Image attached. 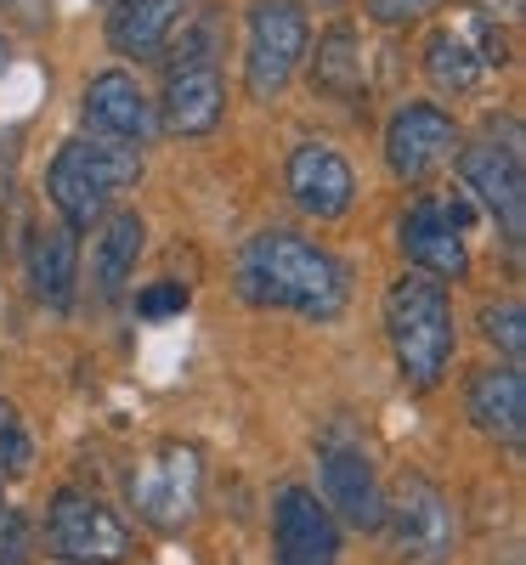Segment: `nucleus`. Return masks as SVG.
Here are the masks:
<instances>
[{
    "mask_svg": "<svg viewBox=\"0 0 526 565\" xmlns=\"http://www.w3.org/2000/svg\"><path fill=\"white\" fill-rule=\"evenodd\" d=\"M141 238H148V226H141V215H108L103 238H97V289L103 295H119L136 260H141Z\"/></svg>",
    "mask_w": 526,
    "mask_h": 565,
    "instance_id": "aec40b11",
    "label": "nucleus"
},
{
    "mask_svg": "<svg viewBox=\"0 0 526 565\" xmlns=\"http://www.w3.org/2000/svg\"><path fill=\"white\" fill-rule=\"evenodd\" d=\"M141 181V148L136 141H114V136H97V141H63L52 170H45V193H52L63 226L85 232L91 221H103L108 199L125 193V186Z\"/></svg>",
    "mask_w": 526,
    "mask_h": 565,
    "instance_id": "f03ea898",
    "label": "nucleus"
},
{
    "mask_svg": "<svg viewBox=\"0 0 526 565\" xmlns=\"http://www.w3.org/2000/svg\"><path fill=\"white\" fill-rule=\"evenodd\" d=\"M165 130L170 136H210L227 114V85L221 68L210 57V18L204 12H187L181 23V52L165 74Z\"/></svg>",
    "mask_w": 526,
    "mask_h": 565,
    "instance_id": "20e7f679",
    "label": "nucleus"
},
{
    "mask_svg": "<svg viewBox=\"0 0 526 565\" xmlns=\"http://www.w3.org/2000/svg\"><path fill=\"white\" fill-rule=\"evenodd\" d=\"M34 469V441H29V430H23V418H18V407L12 402H0V476H29Z\"/></svg>",
    "mask_w": 526,
    "mask_h": 565,
    "instance_id": "4be33fe9",
    "label": "nucleus"
},
{
    "mask_svg": "<svg viewBox=\"0 0 526 565\" xmlns=\"http://www.w3.org/2000/svg\"><path fill=\"white\" fill-rule=\"evenodd\" d=\"M136 311L148 317V322H159V317H181V311H187V289H181V282H154V289H141V295H136Z\"/></svg>",
    "mask_w": 526,
    "mask_h": 565,
    "instance_id": "b1692460",
    "label": "nucleus"
},
{
    "mask_svg": "<svg viewBox=\"0 0 526 565\" xmlns=\"http://www.w3.org/2000/svg\"><path fill=\"white\" fill-rule=\"evenodd\" d=\"M306 7H340V0H306Z\"/></svg>",
    "mask_w": 526,
    "mask_h": 565,
    "instance_id": "c756f323",
    "label": "nucleus"
},
{
    "mask_svg": "<svg viewBox=\"0 0 526 565\" xmlns=\"http://www.w3.org/2000/svg\"><path fill=\"white\" fill-rule=\"evenodd\" d=\"M238 282L255 306H283L312 322H334L351 300V271L328 249L295 238V232H261L238 260Z\"/></svg>",
    "mask_w": 526,
    "mask_h": 565,
    "instance_id": "f257e3e1",
    "label": "nucleus"
},
{
    "mask_svg": "<svg viewBox=\"0 0 526 565\" xmlns=\"http://www.w3.org/2000/svg\"><path fill=\"white\" fill-rule=\"evenodd\" d=\"M130 503L148 526L159 532H176L199 514V492H204V463H199V447L187 441H165L148 463L130 469Z\"/></svg>",
    "mask_w": 526,
    "mask_h": 565,
    "instance_id": "0eeeda50",
    "label": "nucleus"
},
{
    "mask_svg": "<svg viewBox=\"0 0 526 565\" xmlns=\"http://www.w3.org/2000/svg\"><path fill=\"white\" fill-rule=\"evenodd\" d=\"M290 193H295V204L306 215L340 221L351 210V199H357V175L334 148H323V141H301V148L290 153Z\"/></svg>",
    "mask_w": 526,
    "mask_h": 565,
    "instance_id": "4468645a",
    "label": "nucleus"
},
{
    "mask_svg": "<svg viewBox=\"0 0 526 565\" xmlns=\"http://www.w3.org/2000/svg\"><path fill=\"white\" fill-rule=\"evenodd\" d=\"M482 328H487V340H493L509 362H520V351H526V317H520V306H515V300L487 306V311H482Z\"/></svg>",
    "mask_w": 526,
    "mask_h": 565,
    "instance_id": "5701e85b",
    "label": "nucleus"
},
{
    "mask_svg": "<svg viewBox=\"0 0 526 565\" xmlns=\"http://www.w3.org/2000/svg\"><path fill=\"white\" fill-rule=\"evenodd\" d=\"M402 249L424 277H464L470 271V249H464V204H436L419 199L402 215Z\"/></svg>",
    "mask_w": 526,
    "mask_h": 565,
    "instance_id": "f8f14e48",
    "label": "nucleus"
},
{
    "mask_svg": "<svg viewBox=\"0 0 526 565\" xmlns=\"http://www.w3.org/2000/svg\"><path fill=\"white\" fill-rule=\"evenodd\" d=\"M193 0H114L108 12V45L119 57H159L165 40L187 23Z\"/></svg>",
    "mask_w": 526,
    "mask_h": 565,
    "instance_id": "2eb2a0df",
    "label": "nucleus"
},
{
    "mask_svg": "<svg viewBox=\"0 0 526 565\" xmlns=\"http://www.w3.org/2000/svg\"><path fill=\"white\" fill-rule=\"evenodd\" d=\"M470 418L498 441H520V430H526V380H520L515 362L509 367H482L470 380Z\"/></svg>",
    "mask_w": 526,
    "mask_h": 565,
    "instance_id": "f3484780",
    "label": "nucleus"
},
{
    "mask_svg": "<svg viewBox=\"0 0 526 565\" xmlns=\"http://www.w3.org/2000/svg\"><path fill=\"white\" fill-rule=\"evenodd\" d=\"M482 18H515V0H470Z\"/></svg>",
    "mask_w": 526,
    "mask_h": 565,
    "instance_id": "cd10ccee",
    "label": "nucleus"
},
{
    "mask_svg": "<svg viewBox=\"0 0 526 565\" xmlns=\"http://www.w3.org/2000/svg\"><path fill=\"white\" fill-rule=\"evenodd\" d=\"M0 509H7V503H0Z\"/></svg>",
    "mask_w": 526,
    "mask_h": 565,
    "instance_id": "7c9ffc66",
    "label": "nucleus"
},
{
    "mask_svg": "<svg viewBox=\"0 0 526 565\" xmlns=\"http://www.w3.org/2000/svg\"><path fill=\"white\" fill-rule=\"evenodd\" d=\"M459 153V125L453 114H442L436 103H408L391 130H386V159L402 181H424L436 175L448 159Z\"/></svg>",
    "mask_w": 526,
    "mask_h": 565,
    "instance_id": "9b49d317",
    "label": "nucleus"
},
{
    "mask_svg": "<svg viewBox=\"0 0 526 565\" xmlns=\"http://www.w3.org/2000/svg\"><path fill=\"white\" fill-rule=\"evenodd\" d=\"M312 85L334 103H357L362 97V40L351 23H334L317 40V57H312Z\"/></svg>",
    "mask_w": 526,
    "mask_h": 565,
    "instance_id": "6ab92c4d",
    "label": "nucleus"
},
{
    "mask_svg": "<svg viewBox=\"0 0 526 565\" xmlns=\"http://www.w3.org/2000/svg\"><path fill=\"white\" fill-rule=\"evenodd\" d=\"M459 175H464L470 193L498 215L504 244L520 249V238H526V170H520V148H498V141L464 148L459 153Z\"/></svg>",
    "mask_w": 526,
    "mask_h": 565,
    "instance_id": "9d476101",
    "label": "nucleus"
},
{
    "mask_svg": "<svg viewBox=\"0 0 526 565\" xmlns=\"http://www.w3.org/2000/svg\"><path fill=\"white\" fill-rule=\"evenodd\" d=\"M7 57H12V45H7V34H0V68H7Z\"/></svg>",
    "mask_w": 526,
    "mask_h": 565,
    "instance_id": "c85d7f7f",
    "label": "nucleus"
},
{
    "mask_svg": "<svg viewBox=\"0 0 526 565\" xmlns=\"http://www.w3.org/2000/svg\"><path fill=\"white\" fill-rule=\"evenodd\" d=\"M0 7H7V12H18L23 23H40V18H45V0H0Z\"/></svg>",
    "mask_w": 526,
    "mask_h": 565,
    "instance_id": "bb28decb",
    "label": "nucleus"
},
{
    "mask_svg": "<svg viewBox=\"0 0 526 565\" xmlns=\"http://www.w3.org/2000/svg\"><path fill=\"white\" fill-rule=\"evenodd\" d=\"M306 12L301 0H255L250 7V52H244V85L255 103L283 97V85L295 79L301 57H306Z\"/></svg>",
    "mask_w": 526,
    "mask_h": 565,
    "instance_id": "423d86ee",
    "label": "nucleus"
},
{
    "mask_svg": "<svg viewBox=\"0 0 526 565\" xmlns=\"http://www.w3.org/2000/svg\"><path fill=\"white\" fill-rule=\"evenodd\" d=\"M29 277H34V295L63 311L74 300V282H80V238L74 226H45L34 232V249H29Z\"/></svg>",
    "mask_w": 526,
    "mask_h": 565,
    "instance_id": "a211bd4d",
    "label": "nucleus"
},
{
    "mask_svg": "<svg viewBox=\"0 0 526 565\" xmlns=\"http://www.w3.org/2000/svg\"><path fill=\"white\" fill-rule=\"evenodd\" d=\"M424 74L436 79V90H453V97H464V90H475V79H482V57H475V45L453 29L430 34L424 45Z\"/></svg>",
    "mask_w": 526,
    "mask_h": 565,
    "instance_id": "412c9836",
    "label": "nucleus"
},
{
    "mask_svg": "<svg viewBox=\"0 0 526 565\" xmlns=\"http://www.w3.org/2000/svg\"><path fill=\"white\" fill-rule=\"evenodd\" d=\"M323 492L328 509H340L357 532H379V521H386V492H379V476L362 447L323 441Z\"/></svg>",
    "mask_w": 526,
    "mask_h": 565,
    "instance_id": "ddd939ff",
    "label": "nucleus"
},
{
    "mask_svg": "<svg viewBox=\"0 0 526 565\" xmlns=\"http://www.w3.org/2000/svg\"><path fill=\"white\" fill-rule=\"evenodd\" d=\"M442 0H368V12H374V23H386V29H402V23H419V18H430Z\"/></svg>",
    "mask_w": 526,
    "mask_h": 565,
    "instance_id": "393cba45",
    "label": "nucleus"
},
{
    "mask_svg": "<svg viewBox=\"0 0 526 565\" xmlns=\"http://www.w3.org/2000/svg\"><path fill=\"white\" fill-rule=\"evenodd\" d=\"M85 119H91V130H103L114 141H141L154 114H148V97L136 90V79L108 68V74H97L85 85Z\"/></svg>",
    "mask_w": 526,
    "mask_h": 565,
    "instance_id": "dca6fc26",
    "label": "nucleus"
},
{
    "mask_svg": "<svg viewBox=\"0 0 526 565\" xmlns=\"http://www.w3.org/2000/svg\"><path fill=\"white\" fill-rule=\"evenodd\" d=\"M45 537H52L57 559L69 565H125L130 559V532L125 521L91 492H57L52 514H45Z\"/></svg>",
    "mask_w": 526,
    "mask_h": 565,
    "instance_id": "6e6552de",
    "label": "nucleus"
},
{
    "mask_svg": "<svg viewBox=\"0 0 526 565\" xmlns=\"http://www.w3.org/2000/svg\"><path fill=\"white\" fill-rule=\"evenodd\" d=\"M272 554L277 565H340V526L317 492L283 487L272 503Z\"/></svg>",
    "mask_w": 526,
    "mask_h": 565,
    "instance_id": "1a4fd4ad",
    "label": "nucleus"
},
{
    "mask_svg": "<svg viewBox=\"0 0 526 565\" xmlns=\"http://www.w3.org/2000/svg\"><path fill=\"white\" fill-rule=\"evenodd\" d=\"M379 532H386V543L402 565H442L453 554L459 521H453V503L442 498V487H430L424 476H402L386 498Z\"/></svg>",
    "mask_w": 526,
    "mask_h": 565,
    "instance_id": "39448f33",
    "label": "nucleus"
},
{
    "mask_svg": "<svg viewBox=\"0 0 526 565\" xmlns=\"http://www.w3.org/2000/svg\"><path fill=\"white\" fill-rule=\"evenodd\" d=\"M386 328H391V351L408 380L419 391L442 385V373L453 362V306H448L442 282L424 271H402L386 295Z\"/></svg>",
    "mask_w": 526,
    "mask_h": 565,
    "instance_id": "7ed1b4c3",
    "label": "nucleus"
},
{
    "mask_svg": "<svg viewBox=\"0 0 526 565\" xmlns=\"http://www.w3.org/2000/svg\"><path fill=\"white\" fill-rule=\"evenodd\" d=\"M29 559V526L18 509H0V565H23Z\"/></svg>",
    "mask_w": 526,
    "mask_h": 565,
    "instance_id": "a878e982",
    "label": "nucleus"
}]
</instances>
